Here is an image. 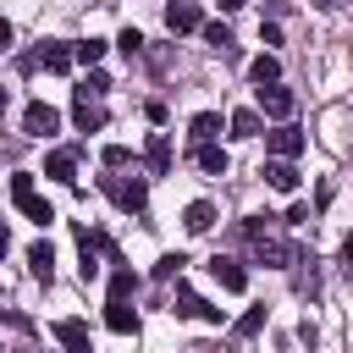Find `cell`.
Segmentation results:
<instances>
[{"label":"cell","mask_w":353,"mask_h":353,"mask_svg":"<svg viewBox=\"0 0 353 353\" xmlns=\"http://www.w3.org/2000/svg\"><path fill=\"white\" fill-rule=\"evenodd\" d=\"M116 50H121L127 61H138V55H143V33H138V28H121V33H116Z\"/></svg>","instance_id":"cell-25"},{"label":"cell","mask_w":353,"mask_h":353,"mask_svg":"<svg viewBox=\"0 0 353 353\" xmlns=\"http://www.w3.org/2000/svg\"><path fill=\"white\" fill-rule=\"evenodd\" d=\"M298 110V94L287 88V83H265L259 88V116H270V121H287Z\"/></svg>","instance_id":"cell-3"},{"label":"cell","mask_w":353,"mask_h":353,"mask_svg":"<svg viewBox=\"0 0 353 353\" xmlns=\"http://www.w3.org/2000/svg\"><path fill=\"white\" fill-rule=\"evenodd\" d=\"M0 110H6V88H0Z\"/></svg>","instance_id":"cell-36"},{"label":"cell","mask_w":353,"mask_h":353,"mask_svg":"<svg viewBox=\"0 0 353 353\" xmlns=\"http://www.w3.org/2000/svg\"><path fill=\"white\" fill-rule=\"evenodd\" d=\"M248 77H254L259 88H265V83H281V61L265 50V55H254V61H248Z\"/></svg>","instance_id":"cell-21"},{"label":"cell","mask_w":353,"mask_h":353,"mask_svg":"<svg viewBox=\"0 0 353 353\" xmlns=\"http://www.w3.org/2000/svg\"><path fill=\"white\" fill-rule=\"evenodd\" d=\"M44 176H55V182H77V143H61V149H50L44 154Z\"/></svg>","instance_id":"cell-9"},{"label":"cell","mask_w":353,"mask_h":353,"mask_svg":"<svg viewBox=\"0 0 353 353\" xmlns=\"http://www.w3.org/2000/svg\"><path fill=\"white\" fill-rule=\"evenodd\" d=\"M105 55V39H83V44H72V61H83V66H94Z\"/></svg>","instance_id":"cell-27"},{"label":"cell","mask_w":353,"mask_h":353,"mask_svg":"<svg viewBox=\"0 0 353 353\" xmlns=\"http://www.w3.org/2000/svg\"><path fill=\"white\" fill-rule=\"evenodd\" d=\"M259 127H265L259 110H232V116H226V132H232V138H259Z\"/></svg>","instance_id":"cell-18"},{"label":"cell","mask_w":353,"mask_h":353,"mask_svg":"<svg viewBox=\"0 0 353 353\" xmlns=\"http://www.w3.org/2000/svg\"><path fill=\"white\" fill-rule=\"evenodd\" d=\"M182 226H188L193 237H199V232H210V226H215V204H210V199H193V204L182 210Z\"/></svg>","instance_id":"cell-17"},{"label":"cell","mask_w":353,"mask_h":353,"mask_svg":"<svg viewBox=\"0 0 353 353\" xmlns=\"http://www.w3.org/2000/svg\"><path fill=\"white\" fill-rule=\"evenodd\" d=\"M11 199H17V210H22L28 221H39V226H50V221H55L50 199H39V193H33V171H17V176H11Z\"/></svg>","instance_id":"cell-1"},{"label":"cell","mask_w":353,"mask_h":353,"mask_svg":"<svg viewBox=\"0 0 353 353\" xmlns=\"http://www.w3.org/2000/svg\"><path fill=\"white\" fill-rule=\"evenodd\" d=\"M259 331H265V303H259V309H248V314L232 325V336H237V342H248V336H259Z\"/></svg>","instance_id":"cell-23"},{"label":"cell","mask_w":353,"mask_h":353,"mask_svg":"<svg viewBox=\"0 0 353 353\" xmlns=\"http://www.w3.org/2000/svg\"><path fill=\"white\" fill-rule=\"evenodd\" d=\"M72 121H77V132H99V127H105V105H99V94L77 88V94H72Z\"/></svg>","instance_id":"cell-4"},{"label":"cell","mask_w":353,"mask_h":353,"mask_svg":"<svg viewBox=\"0 0 353 353\" xmlns=\"http://www.w3.org/2000/svg\"><path fill=\"white\" fill-rule=\"evenodd\" d=\"M193 165L204 176H226V149L221 143H193Z\"/></svg>","instance_id":"cell-15"},{"label":"cell","mask_w":353,"mask_h":353,"mask_svg":"<svg viewBox=\"0 0 353 353\" xmlns=\"http://www.w3.org/2000/svg\"><path fill=\"white\" fill-rule=\"evenodd\" d=\"M171 138L165 132H149V143H143V165H149V176H171Z\"/></svg>","instance_id":"cell-10"},{"label":"cell","mask_w":353,"mask_h":353,"mask_svg":"<svg viewBox=\"0 0 353 353\" xmlns=\"http://www.w3.org/2000/svg\"><path fill=\"white\" fill-rule=\"evenodd\" d=\"M6 44H11V22L0 17V50H6Z\"/></svg>","instance_id":"cell-32"},{"label":"cell","mask_w":353,"mask_h":353,"mask_svg":"<svg viewBox=\"0 0 353 353\" xmlns=\"http://www.w3.org/2000/svg\"><path fill=\"white\" fill-rule=\"evenodd\" d=\"M28 270H33V281H50L55 276V248L50 243H33L28 248Z\"/></svg>","instance_id":"cell-20"},{"label":"cell","mask_w":353,"mask_h":353,"mask_svg":"<svg viewBox=\"0 0 353 353\" xmlns=\"http://www.w3.org/2000/svg\"><path fill=\"white\" fill-rule=\"evenodd\" d=\"M314 6H325V11H331V6H347V0H314Z\"/></svg>","instance_id":"cell-35"},{"label":"cell","mask_w":353,"mask_h":353,"mask_svg":"<svg viewBox=\"0 0 353 353\" xmlns=\"http://www.w3.org/2000/svg\"><path fill=\"white\" fill-rule=\"evenodd\" d=\"M265 149H270V160H298V154H303V132L281 121L276 132H265Z\"/></svg>","instance_id":"cell-8"},{"label":"cell","mask_w":353,"mask_h":353,"mask_svg":"<svg viewBox=\"0 0 353 353\" xmlns=\"http://www.w3.org/2000/svg\"><path fill=\"white\" fill-rule=\"evenodd\" d=\"M105 325L116 336H138V309H127V298H110L105 303Z\"/></svg>","instance_id":"cell-14"},{"label":"cell","mask_w":353,"mask_h":353,"mask_svg":"<svg viewBox=\"0 0 353 353\" xmlns=\"http://www.w3.org/2000/svg\"><path fill=\"white\" fill-rule=\"evenodd\" d=\"M259 176H265L276 193H292V188H298V165H292V160H265V171H259Z\"/></svg>","instance_id":"cell-16"},{"label":"cell","mask_w":353,"mask_h":353,"mask_svg":"<svg viewBox=\"0 0 353 353\" xmlns=\"http://www.w3.org/2000/svg\"><path fill=\"white\" fill-rule=\"evenodd\" d=\"M176 314H182V320H215V325L226 320V314H221L215 303H204V298H199L188 281H176Z\"/></svg>","instance_id":"cell-7"},{"label":"cell","mask_w":353,"mask_h":353,"mask_svg":"<svg viewBox=\"0 0 353 353\" xmlns=\"http://www.w3.org/2000/svg\"><path fill=\"white\" fill-rule=\"evenodd\" d=\"M132 292H138V276H132V265L116 259V270H110V298H132Z\"/></svg>","instance_id":"cell-22"},{"label":"cell","mask_w":353,"mask_h":353,"mask_svg":"<svg viewBox=\"0 0 353 353\" xmlns=\"http://www.w3.org/2000/svg\"><path fill=\"white\" fill-rule=\"evenodd\" d=\"M215 6H221V11H237V6H248V0H215Z\"/></svg>","instance_id":"cell-33"},{"label":"cell","mask_w":353,"mask_h":353,"mask_svg":"<svg viewBox=\"0 0 353 353\" xmlns=\"http://www.w3.org/2000/svg\"><path fill=\"white\" fill-rule=\"evenodd\" d=\"M165 28H171V33H193V28H204V11H199L193 0H171V6H165Z\"/></svg>","instance_id":"cell-11"},{"label":"cell","mask_w":353,"mask_h":353,"mask_svg":"<svg viewBox=\"0 0 353 353\" xmlns=\"http://www.w3.org/2000/svg\"><path fill=\"white\" fill-rule=\"evenodd\" d=\"M22 66H28V72H33V66H44V72H72V44H55V39H44V44H39V50H33Z\"/></svg>","instance_id":"cell-6"},{"label":"cell","mask_w":353,"mask_h":353,"mask_svg":"<svg viewBox=\"0 0 353 353\" xmlns=\"http://www.w3.org/2000/svg\"><path fill=\"white\" fill-rule=\"evenodd\" d=\"M50 336H55L66 353H94V347H88V325H83V320H55V325H50Z\"/></svg>","instance_id":"cell-13"},{"label":"cell","mask_w":353,"mask_h":353,"mask_svg":"<svg viewBox=\"0 0 353 353\" xmlns=\"http://www.w3.org/2000/svg\"><path fill=\"white\" fill-rule=\"evenodd\" d=\"M83 88H88V94H105V88H110V77H105V72H88V83H83Z\"/></svg>","instance_id":"cell-30"},{"label":"cell","mask_w":353,"mask_h":353,"mask_svg":"<svg viewBox=\"0 0 353 353\" xmlns=\"http://www.w3.org/2000/svg\"><path fill=\"white\" fill-rule=\"evenodd\" d=\"M99 188H105L127 215H143V204H149V188H143L138 176H132V182H127V176H99Z\"/></svg>","instance_id":"cell-2"},{"label":"cell","mask_w":353,"mask_h":353,"mask_svg":"<svg viewBox=\"0 0 353 353\" xmlns=\"http://www.w3.org/2000/svg\"><path fill=\"white\" fill-rule=\"evenodd\" d=\"M188 138H193V143H215V138H221V116H215V110H199V116L188 121Z\"/></svg>","instance_id":"cell-19"},{"label":"cell","mask_w":353,"mask_h":353,"mask_svg":"<svg viewBox=\"0 0 353 353\" xmlns=\"http://www.w3.org/2000/svg\"><path fill=\"white\" fill-rule=\"evenodd\" d=\"M259 39L265 44H281V22H259Z\"/></svg>","instance_id":"cell-29"},{"label":"cell","mask_w":353,"mask_h":353,"mask_svg":"<svg viewBox=\"0 0 353 353\" xmlns=\"http://www.w3.org/2000/svg\"><path fill=\"white\" fill-rule=\"evenodd\" d=\"M6 248H11V232H6V226H0V254H6Z\"/></svg>","instance_id":"cell-34"},{"label":"cell","mask_w":353,"mask_h":353,"mask_svg":"<svg viewBox=\"0 0 353 353\" xmlns=\"http://www.w3.org/2000/svg\"><path fill=\"white\" fill-rule=\"evenodd\" d=\"M22 132H28V138H50V132H61V110L44 105V99H33V105L22 110Z\"/></svg>","instance_id":"cell-5"},{"label":"cell","mask_w":353,"mask_h":353,"mask_svg":"<svg viewBox=\"0 0 353 353\" xmlns=\"http://www.w3.org/2000/svg\"><path fill=\"white\" fill-rule=\"evenodd\" d=\"M210 276H215L226 292H243V287H248V270H243L232 254H215V259H210Z\"/></svg>","instance_id":"cell-12"},{"label":"cell","mask_w":353,"mask_h":353,"mask_svg":"<svg viewBox=\"0 0 353 353\" xmlns=\"http://www.w3.org/2000/svg\"><path fill=\"white\" fill-rule=\"evenodd\" d=\"M342 265L353 270V232H347V243H342Z\"/></svg>","instance_id":"cell-31"},{"label":"cell","mask_w":353,"mask_h":353,"mask_svg":"<svg viewBox=\"0 0 353 353\" xmlns=\"http://www.w3.org/2000/svg\"><path fill=\"white\" fill-rule=\"evenodd\" d=\"M99 160H105L110 171H121V165L132 160V149H127V143H105V154H99Z\"/></svg>","instance_id":"cell-28"},{"label":"cell","mask_w":353,"mask_h":353,"mask_svg":"<svg viewBox=\"0 0 353 353\" xmlns=\"http://www.w3.org/2000/svg\"><path fill=\"white\" fill-rule=\"evenodd\" d=\"M182 265H188V254H160V259H154V281H171V276H182Z\"/></svg>","instance_id":"cell-26"},{"label":"cell","mask_w":353,"mask_h":353,"mask_svg":"<svg viewBox=\"0 0 353 353\" xmlns=\"http://www.w3.org/2000/svg\"><path fill=\"white\" fill-rule=\"evenodd\" d=\"M204 39H210V50L232 55V28H226V22H204Z\"/></svg>","instance_id":"cell-24"}]
</instances>
